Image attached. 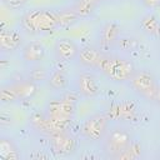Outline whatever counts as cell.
Wrapping results in <instances>:
<instances>
[{"label":"cell","instance_id":"6da1fadb","mask_svg":"<svg viewBox=\"0 0 160 160\" xmlns=\"http://www.w3.org/2000/svg\"><path fill=\"white\" fill-rule=\"evenodd\" d=\"M98 69L110 80L120 81V82L130 80L135 72V66L131 60L114 55H105V54H102Z\"/></svg>","mask_w":160,"mask_h":160},{"label":"cell","instance_id":"7a4b0ae2","mask_svg":"<svg viewBox=\"0 0 160 160\" xmlns=\"http://www.w3.org/2000/svg\"><path fill=\"white\" fill-rule=\"evenodd\" d=\"M21 24L24 29L31 32L51 31L60 26L59 12L48 9H34L22 16Z\"/></svg>","mask_w":160,"mask_h":160},{"label":"cell","instance_id":"3957f363","mask_svg":"<svg viewBox=\"0 0 160 160\" xmlns=\"http://www.w3.org/2000/svg\"><path fill=\"white\" fill-rule=\"evenodd\" d=\"M38 86L32 80L19 81L8 86H4L0 90V100L2 102H14L18 100H26L32 98L36 94Z\"/></svg>","mask_w":160,"mask_h":160},{"label":"cell","instance_id":"277c9868","mask_svg":"<svg viewBox=\"0 0 160 160\" xmlns=\"http://www.w3.org/2000/svg\"><path fill=\"white\" fill-rule=\"evenodd\" d=\"M130 82L132 89L139 95H141L148 100H154V96L159 85L156 84V79L151 71L149 70L135 71L130 79Z\"/></svg>","mask_w":160,"mask_h":160},{"label":"cell","instance_id":"5b68a950","mask_svg":"<svg viewBox=\"0 0 160 160\" xmlns=\"http://www.w3.org/2000/svg\"><path fill=\"white\" fill-rule=\"evenodd\" d=\"M131 141V134L125 128L116 126L106 134L105 150L110 156L116 158L121 151H124L130 145Z\"/></svg>","mask_w":160,"mask_h":160},{"label":"cell","instance_id":"8992f818","mask_svg":"<svg viewBox=\"0 0 160 160\" xmlns=\"http://www.w3.org/2000/svg\"><path fill=\"white\" fill-rule=\"evenodd\" d=\"M109 119L106 114H94L90 118L85 120V122L81 126V134L84 138L98 141L101 140L108 130Z\"/></svg>","mask_w":160,"mask_h":160},{"label":"cell","instance_id":"52a82bcc","mask_svg":"<svg viewBox=\"0 0 160 160\" xmlns=\"http://www.w3.org/2000/svg\"><path fill=\"white\" fill-rule=\"evenodd\" d=\"M48 115L52 118H59V119H70L72 118L75 112V104L66 101L64 99L60 100H51L48 104Z\"/></svg>","mask_w":160,"mask_h":160},{"label":"cell","instance_id":"ba28073f","mask_svg":"<svg viewBox=\"0 0 160 160\" xmlns=\"http://www.w3.org/2000/svg\"><path fill=\"white\" fill-rule=\"evenodd\" d=\"M135 110L136 105L130 100H125L109 108V110L106 111V116L109 120H130L132 119Z\"/></svg>","mask_w":160,"mask_h":160},{"label":"cell","instance_id":"9c48e42d","mask_svg":"<svg viewBox=\"0 0 160 160\" xmlns=\"http://www.w3.org/2000/svg\"><path fill=\"white\" fill-rule=\"evenodd\" d=\"M51 145L58 154L68 155L75 150L76 142L75 139L71 135H69L66 131H60L51 134Z\"/></svg>","mask_w":160,"mask_h":160},{"label":"cell","instance_id":"30bf717a","mask_svg":"<svg viewBox=\"0 0 160 160\" xmlns=\"http://www.w3.org/2000/svg\"><path fill=\"white\" fill-rule=\"evenodd\" d=\"M78 90L85 98H94L99 94L100 88L96 78L90 72H82L78 76Z\"/></svg>","mask_w":160,"mask_h":160},{"label":"cell","instance_id":"8fae6325","mask_svg":"<svg viewBox=\"0 0 160 160\" xmlns=\"http://www.w3.org/2000/svg\"><path fill=\"white\" fill-rule=\"evenodd\" d=\"M79 52H80V50H79L78 45L70 39H66V38L60 39L55 44V54L61 60H65V61L74 60L78 58Z\"/></svg>","mask_w":160,"mask_h":160},{"label":"cell","instance_id":"7c38bea8","mask_svg":"<svg viewBox=\"0 0 160 160\" xmlns=\"http://www.w3.org/2000/svg\"><path fill=\"white\" fill-rule=\"evenodd\" d=\"M22 38L16 30H2L0 32V48L4 51H15L21 45Z\"/></svg>","mask_w":160,"mask_h":160},{"label":"cell","instance_id":"4fadbf2b","mask_svg":"<svg viewBox=\"0 0 160 160\" xmlns=\"http://www.w3.org/2000/svg\"><path fill=\"white\" fill-rule=\"evenodd\" d=\"M45 58V48L42 44L32 41L22 48V59L28 62H40Z\"/></svg>","mask_w":160,"mask_h":160},{"label":"cell","instance_id":"5bb4252c","mask_svg":"<svg viewBox=\"0 0 160 160\" xmlns=\"http://www.w3.org/2000/svg\"><path fill=\"white\" fill-rule=\"evenodd\" d=\"M101 56H102V54H101L100 50H98L95 48H91V46H88V48H84V49L80 50V52L78 55V59H79V62L84 66L98 68Z\"/></svg>","mask_w":160,"mask_h":160},{"label":"cell","instance_id":"9a60e30c","mask_svg":"<svg viewBox=\"0 0 160 160\" xmlns=\"http://www.w3.org/2000/svg\"><path fill=\"white\" fill-rule=\"evenodd\" d=\"M0 158L4 160H16L20 158L18 148L11 139L2 138L0 140Z\"/></svg>","mask_w":160,"mask_h":160},{"label":"cell","instance_id":"2e32d148","mask_svg":"<svg viewBox=\"0 0 160 160\" xmlns=\"http://www.w3.org/2000/svg\"><path fill=\"white\" fill-rule=\"evenodd\" d=\"M119 26L115 22H108L101 31V44L102 45H111L116 41L119 36Z\"/></svg>","mask_w":160,"mask_h":160},{"label":"cell","instance_id":"e0dca14e","mask_svg":"<svg viewBox=\"0 0 160 160\" xmlns=\"http://www.w3.org/2000/svg\"><path fill=\"white\" fill-rule=\"evenodd\" d=\"M48 82H49V86L54 90H64L68 85V75L64 70L58 69L51 72Z\"/></svg>","mask_w":160,"mask_h":160},{"label":"cell","instance_id":"ac0fdd59","mask_svg":"<svg viewBox=\"0 0 160 160\" xmlns=\"http://www.w3.org/2000/svg\"><path fill=\"white\" fill-rule=\"evenodd\" d=\"M140 156H141V145L139 142L131 141L130 145L116 156V159H120V160H134V159H138Z\"/></svg>","mask_w":160,"mask_h":160},{"label":"cell","instance_id":"d6986e66","mask_svg":"<svg viewBox=\"0 0 160 160\" xmlns=\"http://www.w3.org/2000/svg\"><path fill=\"white\" fill-rule=\"evenodd\" d=\"M59 12V21H60V26L62 25H69L71 22H74L79 15L76 14V11L74 9H69V10H61L58 11Z\"/></svg>","mask_w":160,"mask_h":160},{"label":"cell","instance_id":"ffe728a7","mask_svg":"<svg viewBox=\"0 0 160 160\" xmlns=\"http://www.w3.org/2000/svg\"><path fill=\"white\" fill-rule=\"evenodd\" d=\"M142 25H144V28H145L149 32H151V34H159V30H158L159 24H158L156 19H154L152 16H148V18H145Z\"/></svg>","mask_w":160,"mask_h":160},{"label":"cell","instance_id":"44dd1931","mask_svg":"<svg viewBox=\"0 0 160 160\" xmlns=\"http://www.w3.org/2000/svg\"><path fill=\"white\" fill-rule=\"evenodd\" d=\"M30 79L32 81H38V80H45L46 79V70L44 68H35L31 74H30Z\"/></svg>","mask_w":160,"mask_h":160},{"label":"cell","instance_id":"7402d4cb","mask_svg":"<svg viewBox=\"0 0 160 160\" xmlns=\"http://www.w3.org/2000/svg\"><path fill=\"white\" fill-rule=\"evenodd\" d=\"M10 8H20L24 4H26L28 0H4Z\"/></svg>","mask_w":160,"mask_h":160},{"label":"cell","instance_id":"603a6c76","mask_svg":"<svg viewBox=\"0 0 160 160\" xmlns=\"http://www.w3.org/2000/svg\"><path fill=\"white\" fill-rule=\"evenodd\" d=\"M154 101L158 105H160V86H158V89H156V92H155V96H154Z\"/></svg>","mask_w":160,"mask_h":160},{"label":"cell","instance_id":"cb8c5ba5","mask_svg":"<svg viewBox=\"0 0 160 160\" xmlns=\"http://www.w3.org/2000/svg\"><path fill=\"white\" fill-rule=\"evenodd\" d=\"M144 1H145V4L149 5V6H154V5L160 4V0H144Z\"/></svg>","mask_w":160,"mask_h":160}]
</instances>
